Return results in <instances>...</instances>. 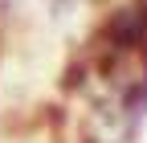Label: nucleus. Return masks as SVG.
Here are the masks:
<instances>
[{"label":"nucleus","mask_w":147,"mask_h":143,"mask_svg":"<svg viewBox=\"0 0 147 143\" xmlns=\"http://www.w3.org/2000/svg\"><path fill=\"white\" fill-rule=\"evenodd\" d=\"M0 4H8V0H0Z\"/></svg>","instance_id":"nucleus-1"}]
</instances>
